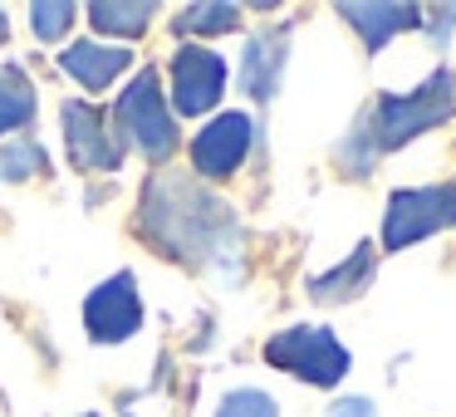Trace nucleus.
Returning a JSON list of instances; mask_svg holds the SVG:
<instances>
[{
  "instance_id": "obj_1",
  "label": "nucleus",
  "mask_w": 456,
  "mask_h": 417,
  "mask_svg": "<svg viewBox=\"0 0 456 417\" xmlns=\"http://www.w3.org/2000/svg\"><path fill=\"white\" fill-rule=\"evenodd\" d=\"M142 226L162 250H172L187 266H216L240 260V226L216 197L197 192L187 177H152L142 197Z\"/></svg>"
},
{
  "instance_id": "obj_2",
  "label": "nucleus",
  "mask_w": 456,
  "mask_h": 417,
  "mask_svg": "<svg viewBox=\"0 0 456 417\" xmlns=\"http://www.w3.org/2000/svg\"><path fill=\"white\" fill-rule=\"evenodd\" d=\"M456 113V74L452 70H436L432 79H422L412 94H387L373 113V148H403L412 143L417 133L436 128Z\"/></svg>"
},
{
  "instance_id": "obj_3",
  "label": "nucleus",
  "mask_w": 456,
  "mask_h": 417,
  "mask_svg": "<svg viewBox=\"0 0 456 417\" xmlns=\"http://www.w3.org/2000/svg\"><path fill=\"white\" fill-rule=\"evenodd\" d=\"M113 119H118L123 138L138 143L148 158H167V152L177 148V123H172V109L162 103L158 70L133 74V84L118 94V103H113Z\"/></svg>"
},
{
  "instance_id": "obj_4",
  "label": "nucleus",
  "mask_w": 456,
  "mask_h": 417,
  "mask_svg": "<svg viewBox=\"0 0 456 417\" xmlns=\"http://www.w3.org/2000/svg\"><path fill=\"white\" fill-rule=\"evenodd\" d=\"M265 358L314 388H334L348 373V348L329 329H285L265 344Z\"/></svg>"
},
{
  "instance_id": "obj_5",
  "label": "nucleus",
  "mask_w": 456,
  "mask_h": 417,
  "mask_svg": "<svg viewBox=\"0 0 456 417\" xmlns=\"http://www.w3.org/2000/svg\"><path fill=\"white\" fill-rule=\"evenodd\" d=\"M442 226H456V187H407L393 192L383 217V246L403 250L412 241L432 236Z\"/></svg>"
},
{
  "instance_id": "obj_6",
  "label": "nucleus",
  "mask_w": 456,
  "mask_h": 417,
  "mask_svg": "<svg viewBox=\"0 0 456 417\" xmlns=\"http://www.w3.org/2000/svg\"><path fill=\"white\" fill-rule=\"evenodd\" d=\"M221 89H226V60L201 45H182L172 54V109L197 119V113H211L221 103Z\"/></svg>"
},
{
  "instance_id": "obj_7",
  "label": "nucleus",
  "mask_w": 456,
  "mask_h": 417,
  "mask_svg": "<svg viewBox=\"0 0 456 417\" xmlns=\"http://www.w3.org/2000/svg\"><path fill=\"white\" fill-rule=\"evenodd\" d=\"M64 143H69L74 168L84 172H118L123 168V143L103 123L94 103H64Z\"/></svg>"
},
{
  "instance_id": "obj_8",
  "label": "nucleus",
  "mask_w": 456,
  "mask_h": 417,
  "mask_svg": "<svg viewBox=\"0 0 456 417\" xmlns=\"http://www.w3.org/2000/svg\"><path fill=\"white\" fill-rule=\"evenodd\" d=\"M84 324H89V334L99 339V344H118V339L138 334L142 305H138V285H133L128 270L103 280V285L84 299Z\"/></svg>"
},
{
  "instance_id": "obj_9",
  "label": "nucleus",
  "mask_w": 456,
  "mask_h": 417,
  "mask_svg": "<svg viewBox=\"0 0 456 417\" xmlns=\"http://www.w3.org/2000/svg\"><path fill=\"white\" fill-rule=\"evenodd\" d=\"M250 133L256 128H250L246 113H221V119H211L197 133V143H191V168L201 177H231L250 152Z\"/></svg>"
},
{
  "instance_id": "obj_10",
  "label": "nucleus",
  "mask_w": 456,
  "mask_h": 417,
  "mask_svg": "<svg viewBox=\"0 0 456 417\" xmlns=\"http://www.w3.org/2000/svg\"><path fill=\"white\" fill-rule=\"evenodd\" d=\"M285 30H260L246 40V60H240V89L250 99H270L280 89V64H285Z\"/></svg>"
},
{
  "instance_id": "obj_11",
  "label": "nucleus",
  "mask_w": 456,
  "mask_h": 417,
  "mask_svg": "<svg viewBox=\"0 0 456 417\" xmlns=\"http://www.w3.org/2000/svg\"><path fill=\"white\" fill-rule=\"evenodd\" d=\"M60 64H64V74H69V79L84 84V89H109V84L133 64V54L128 50H113V45L79 40V45H69V50H64Z\"/></svg>"
},
{
  "instance_id": "obj_12",
  "label": "nucleus",
  "mask_w": 456,
  "mask_h": 417,
  "mask_svg": "<svg viewBox=\"0 0 456 417\" xmlns=\"http://www.w3.org/2000/svg\"><path fill=\"white\" fill-rule=\"evenodd\" d=\"M338 15L363 35L368 50H383L393 35H403L417 25V5H403V0H397V5H363V0H358V5H338Z\"/></svg>"
},
{
  "instance_id": "obj_13",
  "label": "nucleus",
  "mask_w": 456,
  "mask_h": 417,
  "mask_svg": "<svg viewBox=\"0 0 456 417\" xmlns=\"http://www.w3.org/2000/svg\"><path fill=\"white\" fill-rule=\"evenodd\" d=\"M368 280H373V246H358L338 270H329V275L309 280V295L324 299V305H338V299H354L358 290L368 285Z\"/></svg>"
},
{
  "instance_id": "obj_14",
  "label": "nucleus",
  "mask_w": 456,
  "mask_h": 417,
  "mask_svg": "<svg viewBox=\"0 0 456 417\" xmlns=\"http://www.w3.org/2000/svg\"><path fill=\"white\" fill-rule=\"evenodd\" d=\"M152 15H158V5H148V0H138V5H113V0H99V5H89V20L94 30L103 35H123V40H133V35H142L152 25Z\"/></svg>"
},
{
  "instance_id": "obj_15",
  "label": "nucleus",
  "mask_w": 456,
  "mask_h": 417,
  "mask_svg": "<svg viewBox=\"0 0 456 417\" xmlns=\"http://www.w3.org/2000/svg\"><path fill=\"white\" fill-rule=\"evenodd\" d=\"M30 113H35V89H30V79H25V70L0 64V133L25 128Z\"/></svg>"
},
{
  "instance_id": "obj_16",
  "label": "nucleus",
  "mask_w": 456,
  "mask_h": 417,
  "mask_svg": "<svg viewBox=\"0 0 456 417\" xmlns=\"http://www.w3.org/2000/svg\"><path fill=\"white\" fill-rule=\"evenodd\" d=\"M240 25V11L236 5H187L177 15V30L182 35H226Z\"/></svg>"
},
{
  "instance_id": "obj_17",
  "label": "nucleus",
  "mask_w": 456,
  "mask_h": 417,
  "mask_svg": "<svg viewBox=\"0 0 456 417\" xmlns=\"http://www.w3.org/2000/svg\"><path fill=\"white\" fill-rule=\"evenodd\" d=\"M35 172H45L40 143H5L0 148V182H25Z\"/></svg>"
},
{
  "instance_id": "obj_18",
  "label": "nucleus",
  "mask_w": 456,
  "mask_h": 417,
  "mask_svg": "<svg viewBox=\"0 0 456 417\" xmlns=\"http://www.w3.org/2000/svg\"><path fill=\"white\" fill-rule=\"evenodd\" d=\"M216 417H280V407H275V397L256 393V388H236V393L221 397Z\"/></svg>"
},
{
  "instance_id": "obj_19",
  "label": "nucleus",
  "mask_w": 456,
  "mask_h": 417,
  "mask_svg": "<svg viewBox=\"0 0 456 417\" xmlns=\"http://www.w3.org/2000/svg\"><path fill=\"white\" fill-rule=\"evenodd\" d=\"M30 20H35V35L40 40H60L64 30H69V20H74V5H64V0H45V5H35L30 11Z\"/></svg>"
},
{
  "instance_id": "obj_20",
  "label": "nucleus",
  "mask_w": 456,
  "mask_h": 417,
  "mask_svg": "<svg viewBox=\"0 0 456 417\" xmlns=\"http://www.w3.org/2000/svg\"><path fill=\"white\" fill-rule=\"evenodd\" d=\"M324 417H373V403L368 397H338Z\"/></svg>"
},
{
  "instance_id": "obj_21",
  "label": "nucleus",
  "mask_w": 456,
  "mask_h": 417,
  "mask_svg": "<svg viewBox=\"0 0 456 417\" xmlns=\"http://www.w3.org/2000/svg\"><path fill=\"white\" fill-rule=\"evenodd\" d=\"M0 40H5V11H0Z\"/></svg>"
}]
</instances>
